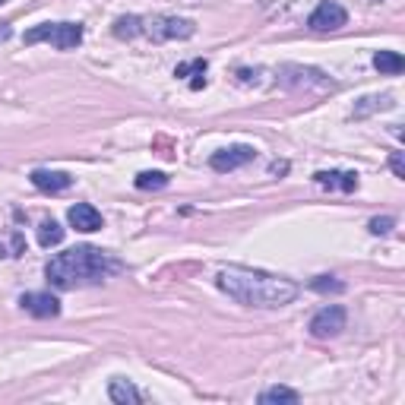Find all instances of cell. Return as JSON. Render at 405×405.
Returning a JSON list of instances; mask_svg holds the SVG:
<instances>
[{"mask_svg":"<svg viewBox=\"0 0 405 405\" xmlns=\"http://www.w3.org/2000/svg\"><path fill=\"white\" fill-rule=\"evenodd\" d=\"M219 288L247 307H285L298 298V285L291 279L247 266H225L219 273Z\"/></svg>","mask_w":405,"mask_h":405,"instance_id":"6da1fadb","label":"cell"},{"mask_svg":"<svg viewBox=\"0 0 405 405\" xmlns=\"http://www.w3.org/2000/svg\"><path fill=\"white\" fill-rule=\"evenodd\" d=\"M120 263L111 253L98 251V247H73V251L58 253L45 266V275L54 288H76V285H98L108 275L120 273Z\"/></svg>","mask_w":405,"mask_h":405,"instance_id":"7a4b0ae2","label":"cell"},{"mask_svg":"<svg viewBox=\"0 0 405 405\" xmlns=\"http://www.w3.org/2000/svg\"><path fill=\"white\" fill-rule=\"evenodd\" d=\"M38 41H51L58 51H73L83 41L80 23H41L26 32V45H38Z\"/></svg>","mask_w":405,"mask_h":405,"instance_id":"3957f363","label":"cell"},{"mask_svg":"<svg viewBox=\"0 0 405 405\" xmlns=\"http://www.w3.org/2000/svg\"><path fill=\"white\" fill-rule=\"evenodd\" d=\"M345 307L342 304H330V307H323L320 314H314L310 320V336L314 339H336L339 332L345 330Z\"/></svg>","mask_w":405,"mask_h":405,"instance_id":"277c9868","label":"cell"},{"mask_svg":"<svg viewBox=\"0 0 405 405\" xmlns=\"http://www.w3.org/2000/svg\"><path fill=\"white\" fill-rule=\"evenodd\" d=\"M143 32H149L152 41H168V38H190L196 32V26L190 19H177V16H155L149 19V26Z\"/></svg>","mask_w":405,"mask_h":405,"instance_id":"5b68a950","label":"cell"},{"mask_svg":"<svg viewBox=\"0 0 405 405\" xmlns=\"http://www.w3.org/2000/svg\"><path fill=\"white\" fill-rule=\"evenodd\" d=\"M348 23V13L342 4H336V0H323V4L317 6L314 13H310L307 26L314 32H332V29H342Z\"/></svg>","mask_w":405,"mask_h":405,"instance_id":"8992f818","label":"cell"},{"mask_svg":"<svg viewBox=\"0 0 405 405\" xmlns=\"http://www.w3.org/2000/svg\"><path fill=\"white\" fill-rule=\"evenodd\" d=\"M257 159V149L253 146H231V149H219L209 159L212 172H234V168L247 165V162Z\"/></svg>","mask_w":405,"mask_h":405,"instance_id":"52a82bcc","label":"cell"},{"mask_svg":"<svg viewBox=\"0 0 405 405\" xmlns=\"http://www.w3.org/2000/svg\"><path fill=\"white\" fill-rule=\"evenodd\" d=\"M19 307L29 310V314L38 317V320H48V317L61 314V301L54 295H48V291H26V295L19 298Z\"/></svg>","mask_w":405,"mask_h":405,"instance_id":"ba28073f","label":"cell"},{"mask_svg":"<svg viewBox=\"0 0 405 405\" xmlns=\"http://www.w3.org/2000/svg\"><path fill=\"white\" fill-rule=\"evenodd\" d=\"M67 219H70V225H73L76 231H98L102 228V212H98L95 206H89V203L70 206Z\"/></svg>","mask_w":405,"mask_h":405,"instance_id":"9c48e42d","label":"cell"},{"mask_svg":"<svg viewBox=\"0 0 405 405\" xmlns=\"http://www.w3.org/2000/svg\"><path fill=\"white\" fill-rule=\"evenodd\" d=\"M32 184L38 190H45V194H61V190H67L70 184H73V177L67 172H48V168H35L32 172Z\"/></svg>","mask_w":405,"mask_h":405,"instance_id":"30bf717a","label":"cell"},{"mask_svg":"<svg viewBox=\"0 0 405 405\" xmlns=\"http://www.w3.org/2000/svg\"><path fill=\"white\" fill-rule=\"evenodd\" d=\"M314 181L326 190H345V194L358 190V174L354 172H317Z\"/></svg>","mask_w":405,"mask_h":405,"instance_id":"8fae6325","label":"cell"},{"mask_svg":"<svg viewBox=\"0 0 405 405\" xmlns=\"http://www.w3.org/2000/svg\"><path fill=\"white\" fill-rule=\"evenodd\" d=\"M108 396H111V402H117V405H137V402H143V393H140V389L133 386L130 380H111Z\"/></svg>","mask_w":405,"mask_h":405,"instance_id":"7c38bea8","label":"cell"},{"mask_svg":"<svg viewBox=\"0 0 405 405\" xmlns=\"http://www.w3.org/2000/svg\"><path fill=\"white\" fill-rule=\"evenodd\" d=\"M374 67L380 70V73H386V76H399L405 70V61H402V54H396V51H377L374 54Z\"/></svg>","mask_w":405,"mask_h":405,"instance_id":"4fadbf2b","label":"cell"},{"mask_svg":"<svg viewBox=\"0 0 405 405\" xmlns=\"http://www.w3.org/2000/svg\"><path fill=\"white\" fill-rule=\"evenodd\" d=\"M206 70H209V63L206 61H190V63H177L174 76H187V73H196L194 80H190V89H203L206 86Z\"/></svg>","mask_w":405,"mask_h":405,"instance_id":"5bb4252c","label":"cell"},{"mask_svg":"<svg viewBox=\"0 0 405 405\" xmlns=\"http://www.w3.org/2000/svg\"><path fill=\"white\" fill-rule=\"evenodd\" d=\"M61 241H63V228L54 222V219H45V222L38 225V244L41 247H58Z\"/></svg>","mask_w":405,"mask_h":405,"instance_id":"9a60e30c","label":"cell"},{"mask_svg":"<svg viewBox=\"0 0 405 405\" xmlns=\"http://www.w3.org/2000/svg\"><path fill=\"white\" fill-rule=\"evenodd\" d=\"M140 32H143V19H140V16H120L115 23L117 38H137Z\"/></svg>","mask_w":405,"mask_h":405,"instance_id":"2e32d148","label":"cell"},{"mask_svg":"<svg viewBox=\"0 0 405 405\" xmlns=\"http://www.w3.org/2000/svg\"><path fill=\"white\" fill-rule=\"evenodd\" d=\"M393 105V95H371V98H361V105H354V117H364L377 108H389Z\"/></svg>","mask_w":405,"mask_h":405,"instance_id":"e0dca14e","label":"cell"},{"mask_svg":"<svg viewBox=\"0 0 405 405\" xmlns=\"http://www.w3.org/2000/svg\"><path fill=\"white\" fill-rule=\"evenodd\" d=\"M260 402L263 405H269V402H288V405H295L298 402V393H295V389H288V386H273V389H266V393H260Z\"/></svg>","mask_w":405,"mask_h":405,"instance_id":"ac0fdd59","label":"cell"},{"mask_svg":"<svg viewBox=\"0 0 405 405\" xmlns=\"http://www.w3.org/2000/svg\"><path fill=\"white\" fill-rule=\"evenodd\" d=\"M168 184V174H162V172H143V174H137V187L140 190H162Z\"/></svg>","mask_w":405,"mask_h":405,"instance_id":"d6986e66","label":"cell"},{"mask_svg":"<svg viewBox=\"0 0 405 405\" xmlns=\"http://www.w3.org/2000/svg\"><path fill=\"white\" fill-rule=\"evenodd\" d=\"M393 225H396V219H389V216H383V219H371V234H386V231H393Z\"/></svg>","mask_w":405,"mask_h":405,"instance_id":"ffe728a7","label":"cell"},{"mask_svg":"<svg viewBox=\"0 0 405 405\" xmlns=\"http://www.w3.org/2000/svg\"><path fill=\"white\" fill-rule=\"evenodd\" d=\"M314 288L317 291H342L345 285H342V282H330V275H320V279L314 282Z\"/></svg>","mask_w":405,"mask_h":405,"instance_id":"44dd1931","label":"cell"},{"mask_svg":"<svg viewBox=\"0 0 405 405\" xmlns=\"http://www.w3.org/2000/svg\"><path fill=\"white\" fill-rule=\"evenodd\" d=\"M389 168L396 172V177H405V162H402V152H393L389 155Z\"/></svg>","mask_w":405,"mask_h":405,"instance_id":"7402d4cb","label":"cell"},{"mask_svg":"<svg viewBox=\"0 0 405 405\" xmlns=\"http://www.w3.org/2000/svg\"><path fill=\"white\" fill-rule=\"evenodd\" d=\"M10 26H6V23H0V41H6V38H10Z\"/></svg>","mask_w":405,"mask_h":405,"instance_id":"603a6c76","label":"cell"},{"mask_svg":"<svg viewBox=\"0 0 405 405\" xmlns=\"http://www.w3.org/2000/svg\"><path fill=\"white\" fill-rule=\"evenodd\" d=\"M0 4H6V0H0Z\"/></svg>","mask_w":405,"mask_h":405,"instance_id":"cb8c5ba5","label":"cell"}]
</instances>
